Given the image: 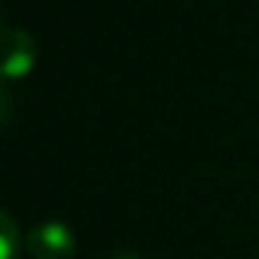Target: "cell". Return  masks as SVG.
I'll return each mask as SVG.
<instances>
[{"label":"cell","mask_w":259,"mask_h":259,"mask_svg":"<svg viewBox=\"0 0 259 259\" xmlns=\"http://www.w3.org/2000/svg\"><path fill=\"white\" fill-rule=\"evenodd\" d=\"M25 244L34 259H70L76 253V235L61 220H46L34 226Z\"/></svg>","instance_id":"1"},{"label":"cell","mask_w":259,"mask_h":259,"mask_svg":"<svg viewBox=\"0 0 259 259\" xmlns=\"http://www.w3.org/2000/svg\"><path fill=\"white\" fill-rule=\"evenodd\" d=\"M34 64V46L31 37L25 31H13L7 28V61H4V73L7 76H22L28 73Z\"/></svg>","instance_id":"2"},{"label":"cell","mask_w":259,"mask_h":259,"mask_svg":"<svg viewBox=\"0 0 259 259\" xmlns=\"http://www.w3.org/2000/svg\"><path fill=\"white\" fill-rule=\"evenodd\" d=\"M0 229H4V238H0V259H13L16 256V244H19V232L10 213H4L0 220Z\"/></svg>","instance_id":"3"},{"label":"cell","mask_w":259,"mask_h":259,"mask_svg":"<svg viewBox=\"0 0 259 259\" xmlns=\"http://www.w3.org/2000/svg\"><path fill=\"white\" fill-rule=\"evenodd\" d=\"M113 259H144V256H138V253H128V250H125V253H116Z\"/></svg>","instance_id":"4"}]
</instances>
